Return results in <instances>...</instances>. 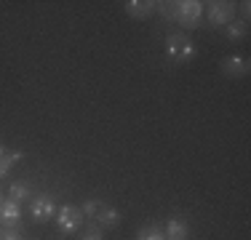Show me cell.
<instances>
[{
  "label": "cell",
  "mask_w": 251,
  "mask_h": 240,
  "mask_svg": "<svg viewBox=\"0 0 251 240\" xmlns=\"http://www.w3.org/2000/svg\"><path fill=\"white\" fill-rule=\"evenodd\" d=\"M25 158H27V155L22 152V149H8V160H11V163H22Z\"/></svg>",
  "instance_id": "obj_19"
},
{
  "label": "cell",
  "mask_w": 251,
  "mask_h": 240,
  "mask_svg": "<svg viewBox=\"0 0 251 240\" xmlns=\"http://www.w3.org/2000/svg\"><path fill=\"white\" fill-rule=\"evenodd\" d=\"M241 14H243V22H249V14H251V3H249V0H243V3H241Z\"/></svg>",
  "instance_id": "obj_20"
},
{
  "label": "cell",
  "mask_w": 251,
  "mask_h": 240,
  "mask_svg": "<svg viewBox=\"0 0 251 240\" xmlns=\"http://www.w3.org/2000/svg\"><path fill=\"white\" fill-rule=\"evenodd\" d=\"M99 208H101V203H99V200H94V197H91V200H86V203L80 206L83 219H94V216L99 214Z\"/></svg>",
  "instance_id": "obj_14"
},
{
  "label": "cell",
  "mask_w": 251,
  "mask_h": 240,
  "mask_svg": "<svg viewBox=\"0 0 251 240\" xmlns=\"http://www.w3.org/2000/svg\"><path fill=\"white\" fill-rule=\"evenodd\" d=\"M136 240H166V235H163V230H160L158 224H147V227H142V230L136 232Z\"/></svg>",
  "instance_id": "obj_13"
},
{
  "label": "cell",
  "mask_w": 251,
  "mask_h": 240,
  "mask_svg": "<svg viewBox=\"0 0 251 240\" xmlns=\"http://www.w3.org/2000/svg\"><path fill=\"white\" fill-rule=\"evenodd\" d=\"M203 19V3L201 0H176L174 3V22L184 29H195Z\"/></svg>",
  "instance_id": "obj_2"
},
{
  "label": "cell",
  "mask_w": 251,
  "mask_h": 240,
  "mask_svg": "<svg viewBox=\"0 0 251 240\" xmlns=\"http://www.w3.org/2000/svg\"><path fill=\"white\" fill-rule=\"evenodd\" d=\"M126 14L134 16V19H147L150 14H155V0H128Z\"/></svg>",
  "instance_id": "obj_10"
},
{
  "label": "cell",
  "mask_w": 251,
  "mask_h": 240,
  "mask_svg": "<svg viewBox=\"0 0 251 240\" xmlns=\"http://www.w3.org/2000/svg\"><path fill=\"white\" fill-rule=\"evenodd\" d=\"M56 200H53V195L49 192H40V195H35L32 200H29V216H32L38 224H46V221L56 219Z\"/></svg>",
  "instance_id": "obj_3"
},
{
  "label": "cell",
  "mask_w": 251,
  "mask_h": 240,
  "mask_svg": "<svg viewBox=\"0 0 251 240\" xmlns=\"http://www.w3.org/2000/svg\"><path fill=\"white\" fill-rule=\"evenodd\" d=\"M219 70H222L225 77H246L249 70H251V62H249V56H243V53H230V56L222 59Z\"/></svg>",
  "instance_id": "obj_6"
},
{
  "label": "cell",
  "mask_w": 251,
  "mask_h": 240,
  "mask_svg": "<svg viewBox=\"0 0 251 240\" xmlns=\"http://www.w3.org/2000/svg\"><path fill=\"white\" fill-rule=\"evenodd\" d=\"M163 235H166V240H187L190 238V224L182 216H171V219L166 221Z\"/></svg>",
  "instance_id": "obj_8"
},
{
  "label": "cell",
  "mask_w": 251,
  "mask_h": 240,
  "mask_svg": "<svg viewBox=\"0 0 251 240\" xmlns=\"http://www.w3.org/2000/svg\"><path fill=\"white\" fill-rule=\"evenodd\" d=\"M0 227L3 230H16V227H22V208L16 200H11V197H5L3 203H0Z\"/></svg>",
  "instance_id": "obj_7"
},
{
  "label": "cell",
  "mask_w": 251,
  "mask_h": 240,
  "mask_svg": "<svg viewBox=\"0 0 251 240\" xmlns=\"http://www.w3.org/2000/svg\"><path fill=\"white\" fill-rule=\"evenodd\" d=\"M94 219H97V224L101 227V230H104V227H107V230H115V227L121 224L123 216H121V211H118V208H112V206H101V208H99V214L94 216Z\"/></svg>",
  "instance_id": "obj_9"
},
{
  "label": "cell",
  "mask_w": 251,
  "mask_h": 240,
  "mask_svg": "<svg viewBox=\"0 0 251 240\" xmlns=\"http://www.w3.org/2000/svg\"><path fill=\"white\" fill-rule=\"evenodd\" d=\"M198 56V48L195 43L190 40L187 32H171L169 38H166V59H169L171 64H187L193 62V59Z\"/></svg>",
  "instance_id": "obj_1"
},
{
  "label": "cell",
  "mask_w": 251,
  "mask_h": 240,
  "mask_svg": "<svg viewBox=\"0 0 251 240\" xmlns=\"http://www.w3.org/2000/svg\"><path fill=\"white\" fill-rule=\"evenodd\" d=\"M0 240H22V232L19 230H3L0 227Z\"/></svg>",
  "instance_id": "obj_18"
},
{
  "label": "cell",
  "mask_w": 251,
  "mask_h": 240,
  "mask_svg": "<svg viewBox=\"0 0 251 240\" xmlns=\"http://www.w3.org/2000/svg\"><path fill=\"white\" fill-rule=\"evenodd\" d=\"M203 14L208 16V22L214 27H225L235 19V3L230 0H211V3H203Z\"/></svg>",
  "instance_id": "obj_4"
},
{
  "label": "cell",
  "mask_w": 251,
  "mask_h": 240,
  "mask_svg": "<svg viewBox=\"0 0 251 240\" xmlns=\"http://www.w3.org/2000/svg\"><path fill=\"white\" fill-rule=\"evenodd\" d=\"M11 166H14V163L8 160V149L0 144V179H5L11 173Z\"/></svg>",
  "instance_id": "obj_16"
},
{
  "label": "cell",
  "mask_w": 251,
  "mask_h": 240,
  "mask_svg": "<svg viewBox=\"0 0 251 240\" xmlns=\"http://www.w3.org/2000/svg\"><path fill=\"white\" fill-rule=\"evenodd\" d=\"M80 240H104V232H101V227H86Z\"/></svg>",
  "instance_id": "obj_17"
},
{
  "label": "cell",
  "mask_w": 251,
  "mask_h": 240,
  "mask_svg": "<svg viewBox=\"0 0 251 240\" xmlns=\"http://www.w3.org/2000/svg\"><path fill=\"white\" fill-rule=\"evenodd\" d=\"M8 197H11V200H16V203L32 200V190H29V184H27V182H11Z\"/></svg>",
  "instance_id": "obj_12"
},
{
  "label": "cell",
  "mask_w": 251,
  "mask_h": 240,
  "mask_svg": "<svg viewBox=\"0 0 251 240\" xmlns=\"http://www.w3.org/2000/svg\"><path fill=\"white\" fill-rule=\"evenodd\" d=\"M0 197H3V195H0ZM0 203H3V200H0Z\"/></svg>",
  "instance_id": "obj_21"
},
{
  "label": "cell",
  "mask_w": 251,
  "mask_h": 240,
  "mask_svg": "<svg viewBox=\"0 0 251 240\" xmlns=\"http://www.w3.org/2000/svg\"><path fill=\"white\" fill-rule=\"evenodd\" d=\"M222 29H225V38L232 40V43L249 38V22H243V19H232L230 24H225Z\"/></svg>",
  "instance_id": "obj_11"
},
{
  "label": "cell",
  "mask_w": 251,
  "mask_h": 240,
  "mask_svg": "<svg viewBox=\"0 0 251 240\" xmlns=\"http://www.w3.org/2000/svg\"><path fill=\"white\" fill-rule=\"evenodd\" d=\"M155 11H158V14L163 16L166 22H174V3H169V0H160V3H155Z\"/></svg>",
  "instance_id": "obj_15"
},
{
  "label": "cell",
  "mask_w": 251,
  "mask_h": 240,
  "mask_svg": "<svg viewBox=\"0 0 251 240\" xmlns=\"http://www.w3.org/2000/svg\"><path fill=\"white\" fill-rule=\"evenodd\" d=\"M56 230L62 235H75L77 230L83 227V214H80V206H62L56 211Z\"/></svg>",
  "instance_id": "obj_5"
}]
</instances>
